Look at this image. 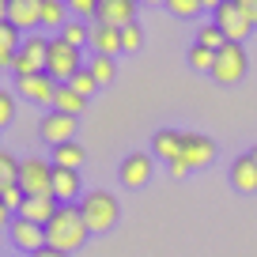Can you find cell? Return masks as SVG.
<instances>
[{"mask_svg": "<svg viewBox=\"0 0 257 257\" xmlns=\"http://www.w3.org/2000/svg\"><path fill=\"white\" fill-rule=\"evenodd\" d=\"M87 223H83V212L80 204H61L57 208V216L46 223V246L57 249V253H76V249L87 242Z\"/></svg>", "mask_w": 257, "mask_h": 257, "instance_id": "1", "label": "cell"}, {"mask_svg": "<svg viewBox=\"0 0 257 257\" xmlns=\"http://www.w3.org/2000/svg\"><path fill=\"white\" fill-rule=\"evenodd\" d=\"M80 212H83V223H87L91 234L113 231V227H117V216H121L117 197H113V193H106V189H91L87 197L80 201Z\"/></svg>", "mask_w": 257, "mask_h": 257, "instance_id": "2", "label": "cell"}, {"mask_svg": "<svg viewBox=\"0 0 257 257\" xmlns=\"http://www.w3.org/2000/svg\"><path fill=\"white\" fill-rule=\"evenodd\" d=\"M19 189L23 197H53V163L27 155L19 163Z\"/></svg>", "mask_w": 257, "mask_h": 257, "instance_id": "3", "label": "cell"}, {"mask_svg": "<svg viewBox=\"0 0 257 257\" xmlns=\"http://www.w3.org/2000/svg\"><path fill=\"white\" fill-rule=\"evenodd\" d=\"M46 72L53 76L57 83H72V76L83 72V57H80V49H72L68 42H61V38H49Z\"/></svg>", "mask_w": 257, "mask_h": 257, "instance_id": "4", "label": "cell"}, {"mask_svg": "<svg viewBox=\"0 0 257 257\" xmlns=\"http://www.w3.org/2000/svg\"><path fill=\"white\" fill-rule=\"evenodd\" d=\"M46 57H49V38H42V34H27L23 46H19L16 64H12L16 80H27V76L46 72Z\"/></svg>", "mask_w": 257, "mask_h": 257, "instance_id": "5", "label": "cell"}, {"mask_svg": "<svg viewBox=\"0 0 257 257\" xmlns=\"http://www.w3.org/2000/svg\"><path fill=\"white\" fill-rule=\"evenodd\" d=\"M212 23H216L219 31H223V38L234 42V46H242V42H246V34L253 31V23L238 12V0H219L216 12H212Z\"/></svg>", "mask_w": 257, "mask_h": 257, "instance_id": "6", "label": "cell"}, {"mask_svg": "<svg viewBox=\"0 0 257 257\" xmlns=\"http://www.w3.org/2000/svg\"><path fill=\"white\" fill-rule=\"evenodd\" d=\"M8 238H12V246H16L23 257H34V253L46 249V227L31 223V219H23V216H16V219H12V227H8Z\"/></svg>", "mask_w": 257, "mask_h": 257, "instance_id": "7", "label": "cell"}, {"mask_svg": "<svg viewBox=\"0 0 257 257\" xmlns=\"http://www.w3.org/2000/svg\"><path fill=\"white\" fill-rule=\"evenodd\" d=\"M246 76V49L227 42L223 49L216 53V68H212V80L216 83H238Z\"/></svg>", "mask_w": 257, "mask_h": 257, "instance_id": "8", "label": "cell"}, {"mask_svg": "<svg viewBox=\"0 0 257 257\" xmlns=\"http://www.w3.org/2000/svg\"><path fill=\"white\" fill-rule=\"evenodd\" d=\"M178 159H182L189 170L208 167V163L216 159V140L201 137V133H182V155H178Z\"/></svg>", "mask_w": 257, "mask_h": 257, "instance_id": "9", "label": "cell"}, {"mask_svg": "<svg viewBox=\"0 0 257 257\" xmlns=\"http://www.w3.org/2000/svg\"><path fill=\"white\" fill-rule=\"evenodd\" d=\"M38 133H42V140H46L49 148H61V144H72V137H76V117H68V113H46L42 117V125H38Z\"/></svg>", "mask_w": 257, "mask_h": 257, "instance_id": "10", "label": "cell"}, {"mask_svg": "<svg viewBox=\"0 0 257 257\" xmlns=\"http://www.w3.org/2000/svg\"><path fill=\"white\" fill-rule=\"evenodd\" d=\"M152 170H155L152 155H148V152H133V155H125L117 178H121V185H128V189H140V185H148Z\"/></svg>", "mask_w": 257, "mask_h": 257, "instance_id": "11", "label": "cell"}, {"mask_svg": "<svg viewBox=\"0 0 257 257\" xmlns=\"http://www.w3.org/2000/svg\"><path fill=\"white\" fill-rule=\"evenodd\" d=\"M8 23L16 31L38 34L42 27V0H8Z\"/></svg>", "mask_w": 257, "mask_h": 257, "instance_id": "12", "label": "cell"}, {"mask_svg": "<svg viewBox=\"0 0 257 257\" xmlns=\"http://www.w3.org/2000/svg\"><path fill=\"white\" fill-rule=\"evenodd\" d=\"M16 87H19V95H23V98H31V102L53 106L57 87H61V83H57L49 72H38V76H27V80H16Z\"/></svg>", "mask_w": 257, "mask_h": 257, "instance_id": "13", "label": "cell"}, {"mask_svg": "<svg viewBox=\"0 0 257 257\" xmlns=\"http://www.w3.org/2000/svg\"><path fill=\"white\" fill-rule=\"evenodd\" d=\"M95 23L125 31L128 23H137V4H133V0H98V19Z\"/></svg>", "mask_w": 257, "mask_h": 257, "instance_id": "14", "label": "cell"}, {"mask_svg": "<svg viewBox=\"0 0 257 257\" xmlns=\"http://www.w3.org/2000/svg\"><path fill=\"white\" fill-rule=\"evenodd\" d=\"M80 193H83L80 170H61V167H53V197H57V204L80 201Z\"/></svg>", "mask_w": 257, "mask_h": 257, "instance_id": "15", "label": "cell"}, {"mask_svg": "<svg viewBox=\"0 0 257 257\" xmlns=\"http://www.w3.org/2000/svg\"><path fill=\"white\" fill-rule=\"evenodd\" d=\"M91 49L98 57H113V53H125L121 49V31L117 27H106V23H91Z\"/></svg>", "mask_w": 257, "mask_h": 257, "instance_id": "16", "label": "cell"}, {"mask_svg": "<svg viewBox=\"0 0 257 257\" xmlns=\"http://www.w3.org/2000/svg\"><path fill=\"white\" fill-rule=\"evenodd\" d=\"M57 197H27L23 201V208H19V216L23 219H31V223H38V227H46L49 219L57 216Z\"/></svg>", "mask_w": 257, "mask_h": 257, "instance_id": "17", "label": "cell"}, {"mask_svg": "<svg viewBox=\"0 0 257 257\" xmlns=\"http://www.w3.org/2000/svg\"><path fill=\"white\" fill-rule=\"evenodd\" d=\"M19 46H23V31H16L8 19H0V68H12V64H16Z\"/></svg>", "mask_w": 257, "mask_h": 257, "instance_id": "18", "label": "cell"}, {"mask_svg": "<svg viewBox=\"0 0 257 257\" xmlns=\"http://www.w3.org/2000/svg\"><path fill=\"white\" fill-rule=\"evenodd\" d=\"M231 185L238 193H257V163L249 155H238L231 163Z\"/></svg>", "mask_w": 257, "mask_h": 257, "instance_id": "19", "label": "cell"}, {"mask_svg": "<svg viewBox=\"0 0 257 257\" xmlns=\"http://www.w3.org/2000/svg\"><path fill=\"white\" fill-rule=\"evenodd\" d=\"M152 155L167 159V167L178 163V155H182V133H174V128H159L155 140H152Z\"/></svg>", "mask_w": 257, "mask_h": 257, "instance_id": "20", "label": "cell"}, {"mask_svg": "<svg viewBox=\"0 0 257 257\" xmlns=\"http://www.w3.org/2000/svg\"><path fill=\"white\" fill-rule=\"evenodd\" d=\"M83 106H87V98H80L68 83H61V87H57V98H53V110H57V113L76 117V113H83Z\"/></svg>", "mask_w": 257, "mask_h": 257, "instance_id": "21", "label": "cell"}, {"mask_svg": "<svg viewBox=\"0 0 257 257\" xmlns=\"http://www.w3.org/2000/svg\"><path fill=\"white\" fill-rule=\"evenodd\" d=\"M83 159H87V152H83L80 144H61V148H53V167H61V170H80Z\"/></svg>", "mask_w": 257, "mask_h": 257, "instance_id": "22", "label": "cell"}, {"mask_svg": "<svg viewBox=\"0 0 257 257\" xmlns=\"http://www.w3.org/2000/svg\"><path fill=\"white\" fill-rule=\"evenodd\" d=\"M68 23V0H42V27H61Z\"/></svg>", "mask_w": 257, "mask_h": 257, "instance_id": "23", "label": "cell"}, {"mask_svg": "<svg viewBox=\"0 0 257 257\" xmlns=\"http://www.w3.org/2000/svg\"><path fill=\"white\" fill-rule=\"evenodd\" d=\"M19 163H23V159H16L12 152L0 148V193L12 189V185H19Z\"/></svg>", "mask_w": 257, "mask_h": 257, "instance_id": "24", "label": "cell"}, {"mask_svg": "<svg viewBox=\"0 0 257 257\" xmlns=\"http://www.w3.org/2000/svg\"><path fill=\"white\" fill-rule=\"evenodd\" d=\"M197 46H204V49H212V53H219V49L227 46V38H223V31H219L216 23H201V27H197Z\"/></svg>", "mask_w": 257, "mask_h": 257, "instance_id": "25", "label": "cell"}, {"mask_svg": "<svg viewBox=\"0 0 257 257\" xmlns=\"http://www.w3.org/2000/svg\"><path fill=\"white\" fill-rule=\"evenodd\" d=\"M57 38H61V42H68L72 49H80L83 42H91V27H87V23H64Z\"/></svg>", "mask_w": 257, "mask_h": 257, "instance_id": "26", "label": "cell"}, {"mask_svg": "<svg viewBox=\"0 0 257 257\" xmlns=\"http://www.w3.org/2000/svg\"><path fill=\"white\" fill-rule=\"evenodd\" d=\"M189 68H193V72H208V76H212V68H216V53L193 42V49H189Z\"/></svg>", "mask_w": 257, "mask_h": 257, "instance_id": "27", "label": "cell"}, {"mask_svg": "<svg viewBox=\"0 0 257 257\" xmlns=\"http://www.w3.org/2000/svg\"><path fill=\"white\" fill-rule=\"evenodd\" d=\"M87 72L95 76V83L98 87H102V83H110L113 80V57H91V64H87Z\"/></svg>", "mask_w": 257, "mask_h": 257, "instance_id": "28", "label": "cell"}, {"mask_svg": "<svg viewBox=\"0 0 257 257\" xmlns=\"http://www.w3.org/2000/svg\"><path fill=\"white\" fill-rule=\"evenodd\" d=\"M68 87H72L80 98H91V95L98 91V83H95V76H91L87 68H83V72H76V76H72V83H68Z\"/></svg>", "mask_w": 257, "mask_h": 257, "instance_id": "29", "label": "cell"}, {"mask_svg": "<svg viewBox=\"0 0 257 257\" xmlns=\"http://www.w3.org/2000/svg\"><path fill=\"white\" fill-rule=\"evenodd\" d=\"M16 121V95L0 87V128H8Z\"/></svg>", "mask_w": 257, "mask_h": 257, "instance_id": "30", "label": "cell"}, {"mask_svg": "<svg viewBox=\"0 0 257 257\" xmlns=\"http://www.w3.org/2000/svg\"><path fill=\"white\" fill-rule=\"evenodd\" d=\"M140 42H144V34H140V23H128L125 31H121V49H125V53H137Z\"/></svg>", "mask_w": 257, "mask_h": 257, "instance_id": "31", "label": "cell"}, {"mask_svg": "<svg viewBox=\"0 0 257 257\" xmlns=\"http://www.w3.org/2000/svg\"><path fill=\"white\" fill-rule=\"evenodd\" d=\"M0 201H4V208H8V212H16V216H19V208H23L27 197H23V189H19V185H12V189L0 193Z\"/></svg>", "mask_w": 257, "mask_h": 257, "instance_id": "32", "label": "cell"}, {"mask_svg": "<svg viewBox=\"0 0 257 257\" xmlns=\"http://www.w3.org/2000/svg\"><path fill=\"white\" fill-rule=\"evenodd\" d=\"M167 8L174 16H197L201 12V0H167Z\"/></svg>", "mask_w": 257, "mask_h": 257, "instance_id": "33", "label": "cell"}, {"mask_svg": "<svg viewBox=\"0 0 257 257\" xmlns=\"http://www.w3.org/2000/svg\"><path fill=\"white\" fill-rule=\"evenodd\" d=\"M68 12H76V16H95L98 19V0H68Z\"/></svg>", "mask_w": 257, "mask_h": 257, "instance_id": "34", "label": "cell"}, {"mask_svg": "<svg viewBox=\"0 0 257 257\" xmlns=\"http://www.w3.org/2000/svg\"><path fill=\"white\" fill-rule=\"evenodd\" d=\"M238 12L249 19V23L257 27V0H238Z\"/></svg>", "mask_w": 257, "mask_h": 257, "instance_id": "35", "label": "cell"}, {"mask_svg": "<svg viewBox=\"0 0 257 257\" xmlns=\"http://www.w3.org/2000/svg\"><path fill=\"white\" fill-rule=\"evenodd\" d=\"M170 174H174V178H185V174H189V167L178 159V163H170Z\"/></svg>", "mask_w": 257, "mask_h": 257, "instance_id": "36", "label": "cell"}, {"mask_svg": "<svg viewBox=\"0 0 257 257\" xmlns=\"http://www.w3.org/2000/svg\"><path fill=\"white\" fill-rule=\"evenodd\" d=\"M12 219H16V216H12V212L4 208V201H0V227H12Z\"/></svg>", "mask_w": 257, "mask_h": 257, "instance_id": "37", "label": "cell"}, {"mask_svg": "<svg viewBox=\"0 0 257 257\" xmlns=\"http://www.w3.org/2000/svg\"><path fill=\"white\" fill-rule=\"evenodd\" d=\"M34 257H64V253H57V249H49V246H46L42 253H34Z\"/></svg>", "mask_w": 257, "mask_h": 257, "instance_id": "38", "label": "cell"}, {"mask_svg": "<svg viewBox=\"0 0 257 257\" xmlns=\"http://www.w3.org/2000/svg\"><path fill=\"white\" fill-rule=\"evenodd\" d=\"M0 19H8V0H0Z\"/></svg>", "mask_w": 257, "mask_h": 257, "instance_id": "39", "label": "cell"}, {"mask_svg": "<svg viewBox=\"0 0 257 257\" xmlns=\"http://www.w3.org/2000/svg\"><path fill=\"white\" fill-rule=\"evenodd\" d=\"M249 159H253V163H257V148H253V152H249Z\"/></svg>", "mask_w": 257, "mask_h": 257, "instance_id": "40", "label": "cell"}, {"mask_svg": "<svg viewBox=\"0 0 257 257\" xmlns=\"http://www.w3.org/2000/svg\"><path fill=\"white\" fill-rule=\"evenodd\" d=\"M16 257H23V253H16Z\"/></svg>", "mask_w": 257, "mask_h": 257, "instance_id": "41", "label": "cell"}]
</instances>
